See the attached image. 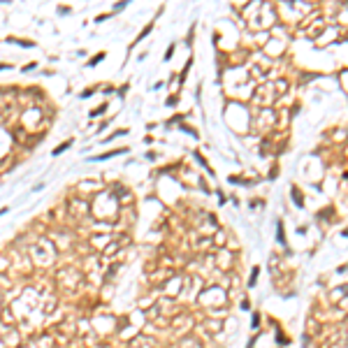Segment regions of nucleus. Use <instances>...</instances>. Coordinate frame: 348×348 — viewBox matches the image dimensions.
I'll return each mask as SVG.
<instances>
[{"label": "nucleus", "instance_id": "20e7f679", "mask_svg": "<svg viewBox=\"0 0 348 348\" xmlns=\"http://www.w3.org/2000/svg\"><path fill=\"white\" fill-rule=\"evenodd\" d=\"M251 325H253V327H258V325H260V316H258V313H255V316H253V320H251Z\"/></svg>", "mask_w": 348, "mask_h": 348}, {"label": "nucleus", "instance_id": "7ed1b4c3", "mask_svg": "<svg viewBox=\"0 0 348 348\" xmlns=\"http://www.w3.org/2000/svg\"><path fill=\"white\" fill-rule=\"evenodd\" d=\"M258 274H260V267H253V269H251V281H248V285H255V281H258Z\"/></svg>", "mask_w": 348, "mask_h": 348}, {"label": "nucleus", "instance_id": "f03ea898", "mask_svg": "<svg viewBox=\"0 0 348 348\" xmlns=\"http://www.w3.org/2000/svg\"><path fill=\"white\" fill-rule=\"evenodd\" d=\"M276 239H279V244H285V232H283V225H276Z\"/></svg>", "mask_w": 348, "mask_h": 348}, {"label": "nucleus", "instance_id": "f257e3e1", "mask_svg": "<svg viewBox=\"0 0 348 348\" xmlns=\"http://www.w3.org/2000/svg\"><path fill=\"white\" fill-rule=\"evenodd\" d=\"M290 195H292V200L297 202V207H304V197H302V193H300L297 188H292V190H290Z\"/></svg>", "mask_w": 348, "mask_h": 348}]
</instances>
